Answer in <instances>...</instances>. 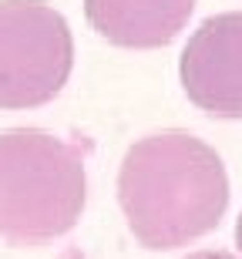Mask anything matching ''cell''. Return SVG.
I'll return each instance as SVG.
<instances>
[{
    "label": "cell",
    "instance_id": "obj_1",
    "mask_svg": "<svg viewBox=\"0 0 242 259\" xmlns=\"http://www.w3.org/2000/svg\"><path fill=\"white\" fill-rule=\"evenodd\" d=\"M118 205L148 252H172L219 229L229 209V175L212 145L168 128L138 138L118 168Z\"/></svg>",
    "mask_w": 242,
    "mask_h": 259
},
{
    "label": "cell",
    "instance_id": "obj_2",
    "mask_svg": "<svg viewBox=\"0 0 242 259\" xmlns=\"http://www.w3.org/2000/svg\"><path fill=\"white\" fill-rule=\"evenodd\" d=\"M87 148L44 128L0 132V239L37 249L68 236L87 202Z\"/></svg>",
    "mask_w": 242,
    "mask_h": 259
},
{
    "label": "cell",
    "instance_id": "obj_3",
    "mask_svg": "<svg viewBox=\"0 0 242 259\" xmlns=\"http://www.w3.org/2000/svg\"><path fill=\"white\" fill-rule=\"evenodd\" d=\"M74 67V34L44 0H0V111L54 101Z\"/></svg>",
    "mask_w": 242,
    "mask_h": 259
},
{
    "label": "cell",
    "instance_id": "obj_4",
    "mask_svg": "<svg viewBox=\"0 0 242 259\" xmlns=\"http://www.w3.org/2000/svg\"><path fill=\"white\" fill-rule=\"evenodd\" d=\"M178 77L188 101L209 118H242V10L215 14L199 24L182 58Z\"/></svg>",
    "mask_w": 242,
    "mask_h": 259
},
{
    "label": "cell",
    "instance_id": "obj_5",
    "mask_svg": "<svg viewBox=\"0 0 242 259\" xmlns=\"http://www.w3.org/2000/svg\"><path fill=\"white\" fill-rule=\"evenodd\" d=\"M195 0H84L98 37L128 51H155L185 30Z\"/></svg>",
    "mask_w": 242,
    "mask_h": 259
},
{
    "label": "cell",
    "instance_id": "obj_6",
    "mask_svg": "<svg viewBox=\"0 0 242 259\" xmlns=\"http://www.w3.org/2000/svg\"><path fill=\"white\" fill-rule=\"evenodd\" d=\"M185 259H239V256H232L225 249H199V252H188Z\"/></svg>",
    "mask_w": 242,
    "mask_h": 259
},
{
    "label": "cell",
    "instance_id": "obj_7",
    "mask_svg": "<svg viewBox=\"0 0 242 259\" xmlns=\"http://www.w3.org/2000/svg\"><path fill=\"white\" fill-rule=\"evenodd\" d=\"M235 246L242 252V212H239V219H235Z\"/></svg>",
    "mask_w": 242,
    "mask_h": 259
}]
</instances>
